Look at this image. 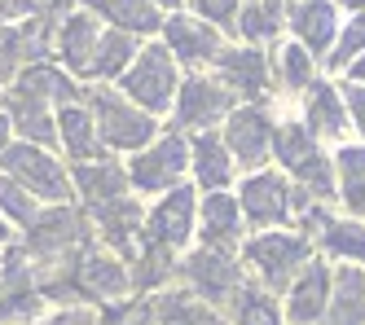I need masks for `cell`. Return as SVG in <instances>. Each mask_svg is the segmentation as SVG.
<instances>
[{
	"label": "cell",
	"instance_id": "6da1fadb",
	"mask_svg": "<svg viewBox=\"0 0 365 325\" xmlns=\"http://www.w3.org/2000/svg\"><path fill=\"white\" fill-rule=\"evenodd\" d=\"M238 259L247 268V277L282 299V290L299 277V268L308 259H317V242L304 237L299 229H264V233H247Z\"/></svg>",
	"mask_w": 365,
	"mask_h": 325
},
{
	"label": "cell",
	"instance_id": "7a4b0ae2",
	"mask_svg": "<svg viewBox=\"0 0 365 325\" xmlns=\"http://www.w3.org/2000/svg\"><path fill=\"white\" fill-rule=\"evenodd\" d=\"M233 198L242 207V220L251 233H264V229H295V215L304 202H312V194L286 176L277 162L269 167H255V172H242L238 185H233Z\"/></svg>",
	"mask_w": 365,
	"mask_h": 325
},
{
	"label": "cell",
	"instance_id": "3957f363",
	"mask_svg": "<svg viewBox=\"0 0 365 325\" xmlns=\"http://www.w3.org/2000/svg\"><path fill=\"white\" fill-rule=\"evenodd\" d=\"M84 101H88V110L97 119L101 145H106V154H115V158H128V154L145 150L163 128L154 115H145L137 101H128L115 84H84Z\"/></svg>",
	"mask_w": 365,
	"mask_h": 325
},
{
	"label": "cell",
	"instance_id": "277c9868",
	"mask_svg": "<svg viewBox=\"0 0 365 325\" xmlns=\"http://www.w3.org/2000/svg\"><path fill=\"white\" fill-rule=\"evenodd\" d=\"M180 79H185V71L176 66V58L168 53V44L154 36V40L141 44V53L133 58V66L119 75L115 88H119L128 101H137L145 115H154V119L163 123V119L172 115V101H176Z\"/></svg>",
	"mask_w": 365,
	"mask_h": 325
},
{
	"label": "cell",
	"instance_id": "5b68a950",
	"mask_svg": "<svg viewBox=\"0 0 365 325\" xmlns=\"http://www.w3.org/2000/svg\"><path fill=\"white\" fill-rule=\"evenodd\" d=\"M123 172L137 198H159L176 185H190V137H180L176 128H159L145 150L123 158Z\"/></svg>",
	"mask_w": 365,
	"mask_h": 325
},
{
	"label": "cell",
	"instance_id": "8992f818",
	"mask_svg": "<svg viewBox=\"0 0 365 325\" xmlns=\"http://www.w3.org/2000/svg\"><path fill=\"white\" fill-rule=\"evenodd\" d=\"M0 172L14 176L31 198H40L44 207L58 202H75V185H71V162L48 150V145H31V141H9V150L0 154Z\"/></svg>",
	"mask_w": 365,
	"mask_h": 325
},
{
	"label": "cell",
	"instance_id": "52a82bcc",
	"mask_svg": "<svg viewBox=\"0 0 365 325\" xmlns=\"http://www.w3.org/2000/svg\"><path fill=\"white\" fill-rule=\"evenodd\" d=\"M247 282L251 277H247L238 251H220V247H202V242H194V247L180 255V277H176V286L194 290L198 299L216 304L220 312L233 304V294H238Z\"/></svg>",
	"mask_w": 365,
	"mask_h": 325
},
{
	"label": "cell",
	"instance_id": "ba28073f",
	"mask_svg": "<svg viewBox=\"0 0 365 325\" xmlns=\"http://www.w3.org/2000/svg\"><path fill=\"white\" fill-rule=\"evenodd\" d=\"M233 105L238 101L229 97V88L212 71H185V79H180V88H176V101H172V115L163 119V128H176L180 137L220 132V123L229 119Z\"/></svg>",
	"mask_w": 365,
	"mask_h": 325
},
{
	"label": "cell",
	"instance_id": "9c48e42d",
	"mask_svg": "<svg viewBox=\"0 0 365 325\" xmlns=\"http://www.w3.org/2000/svg\"><path fill=\"white\" fill-rule=\"evenodd\" d=\"M145 242L159 251L185 255L198 237V189L194 185H176L168 194L145 202V225H141Z\"/></svg>",
	"mask_w": 365,
	"mask_h": 325
},
{
	"label": "cell",
	"instance_id": "30bf717a",
	"mask_svg": "<svg viewBox=\"0 0 365 325\" xmlns=\"http://www.w3.org/2000/svg\"><path fill=\"white\" fill-rule=\"evenodd\" d=\"M71 282H75V299L88 304V308H106L115 299H128L133 290V264L119 259L115 251H106L101 242H88L80 251L71 268Z\"/></svg>",
	"mask_w": 365,
	"mask_h": 325
},
{
	"label": "cell",
	"instance_id": "8fae6325",
	"mask_svg": "<svg viewBox=\"0 0 365 325\" xmlns=\"http://www.w3.org/2000/svg\"><path fill=\"white\" fill-rule=\"evenodd\" d=\"M220 137L238 162V172H255L273 162V110L269 101H251V105H233L229 119L220 123Z\"/></svg>",
	"mask_w": 365,
	"mask_h": 325
},
{
	"label": "cell",
	"instance_id": "7c38bea8",
	"mask_svg": "<svg viewBox=\"0 0 365 325\" xmlns=\"http://www.w3.org/2000/svg\"><path fill=\"white\" fill-rule=\"evenodd\" d=\"M212 75L229 88V97L238 101V105L269 101V97H273V62H269V48L229 40V44L220 48V58H216Z\"/></svg>",
	"mask_w": 365,
	"mask_h": 325
},
{
	"label": "cell",
	"instance_id": "4fadbf2b",
	"mask_svg": "<svg viewBox=\"0 0 365 325\" xmlns=\"http://www.w3.org/2000/svg\"><path fill=\"white\" fill-rule=\"evenodd\" d=\"M159 40L168 44V53L176 58L180 71H212L220 48L229 44L225 31H216L212 22L194 18L190 9H176V14H163V26H159Z\"/></svg>",
	"mask_w": 365,
	"mask_h": 325
},
{
	"label": "cell",
	"instance_id": "5bb4252c",
	"mask_svg": "<svg viewBox=\"0 0 365 325\" xmlns=\"http://www.w3.org/2000/svg\"><path fill=\"white\" fill-rule=\"evenodd\" d=\"M101 31L106 22L88 9H66L53 26V62L62 71H71L80 84H88V71H93V58H97V44H101Z\"/></svg>",
	"mask_w": 365,
	"mask_h": 325
},
{
	"label": "cell",
	"instance_id": "9a60e30c",
	"mask_svg": "<svg viewBox=\"0 0 365 325\" xmlns=\"http://www.w3.org/2000/svg\"><path fill=\"white\" fill-rule=\"evenodd\" d=\"M330 277H334V268L322 255L299 268V277L282 290V316H286V325H322L326 304H330Z\"/></svg>",
	"mask_w": 365,
	"mask_h": 325
},
{
	"label": "cell",
	"instance_id": "2e32d148",
	"mask_svg": "<svg viewBox=\"0 0 365 325\" xmlns=\"http://www.w3.org/2000/svg\"><path fill=\"white\" fill-rule=\"evenodd\" d=\"M299 119L312 128V137L322 145H339V141H352V123H348V105L344 93H339V79L322 75L304 97H299Z\"/></svg>",
	"mask_w": 365,
	"mask_h": 325
},
{
	"label": "cell",
	"instance_id": "e0dca14e",
	"mask_svg": "<svg viewBox=\"0 0 365 325\" xmlns=\"http://www.w3.org/2000/svg\"><path fill=\"white\" fill-rule=\"evenodd\" d=\"M339 26H344V9L334 0H291L286 5V36L299 40L317 62L330 53Z\"/></svg>",
	"mask_w": 365,
	"mask_h": 325
},
{
	"label": "cell",
	"instance_id": "ac0fdd59",
	"mask_svg": "<svg viewBox=\"0 0 365 325\" xmlns=\"http://www.w3.org/2000/svg\"><path fill=\"white\" fill-rule=\"evenodd\" d=\"M247 220L242 207L233 198V189H212V194H198V237L202 247H220V251H238L247 237Z\"/></svg>",
	"mask_w": 365,
	"mask_h": 325
},
{
	"label": "cell",
	"instance_id": "d6986e66",
	"mask_svg": "<svg viewBox=\"0 0 365 325\" xmlns=\"http://www.w3.org/2000/svg\"><path fill=\"white\" fill-rule=\"evenodd\" d=\"M238 162H233L229 145L220 132H194L190 137V185L198 194H212V189H233L238 185Z\"/></svg>",
	"mask_w": 365,
	"mask_h": 325
},
{
	"label": "cell",
	"instance_id": "ffe728a7",
	"mask_svg": "<svg viewBox=\"0 0 365 325\" xmlns=\"http://www.w3.org/2000/svg\"><path fill=\"white\" fill-rule=\"evenodd\" d=\"M71 185H75V202H80L84 211L133 194L128 172H123V158H115V154H101L93 162H71Z\"/></svg>",
	"mask_w": 365,
	"mask_h": 325
},
{
	"label": "cell",
	"instance_id": "44dd1931",
	"mask_svg": "<svg viewBox=\"0 0 365 325\" xmlns=\"http://www.w3.org/2000/svg\"><path fill=\"white\" fill-rule=\"evenodd\" d=\"M269 62H273V97L299 101V97L322 79V62L312 58L299 40H291V36H282V40L269 48Z\"/></svg>",
	"mask_w": 365,
	"mask_h": 325
},
{
	"label": "cell",
	"instance_id": "7402d4cb",
	"mask_svg": "<svg viewBox=\"0 0 365 325\" xmlns=\"http://www.w3.org/2000/svg\"><path fill=\"white\" fill-rule=\"evenodd\" d=\"M334 162V211L365 220V141H339L330 145Z\"/></svg>",
	"mask_w": 365,
	"mask_h": 325
},
{
	"label": "cell",
	"instance_id": "603a6c76",
	"mask_svg": "<svg viewBox=\"0 0 365 325\" xmlns=\"http://www.w3.org/2000/svg\"><path fill=\"white\" fill-rule=\"evenodd\" d=\"M5 88H18V93H27V97H36V101H44V105H71V101H80L84 97V84L75 79L71 71H62L53 58L48 62H31V66H22Z\"/></svg>",
	"mask_w": 365,
	"mask_h": 325
},
{
	"label": "cell",
	"instance_id": "cb8c5ba5",
	"mask_svg": "<svg viewBox=\"0 0 365 325\" xmlns=\"http://www.w3.org/2000/svg\"><path fill=\"white\" fill-rule=\"evenodd\" d=\"M58 154L66 162H93L106 154V145H101L97 137V119L88 110V101H71V105H58Z\"/></svg>",
	"mask_w": 365,
	"mask_h": 325
},
{
	"label": "cell",
	"instance_id": "d4e9b609",
	"mask_svg": "<svg viewBox=\"0 0 365 325\" xmlns=\"http://www.w3.org/2000/svg\"><path fill=\"white\" fill-rule=\"evenodd\" d=\"M0 110L9 115V128H14V141H31V145H48L58 150V115L53 105H44L18 88H5V101Z\"/></svg>",
	"mask_w": 365,
	"mask_h": 325
},
{
	"label": "cell",
	"instance_id": "484cf974",
	"mask_svg": "<svg viewBox=\"0 0 365 325\" xmlns=\"http://www.w3.org/2000/svg\"><path fill=\"white\" fill-rule=\"evenodd\" d=\"M80 9L97 14L106 26H115V31H128L137 40H154L163 26V9H154L150 0H75Z\"/></svg>",
	"mask_w": 365,
	"mask_h": 325
},
{
	"label": "cell",
	"instance_id": "4316f807",
	"mask_svg": "<svg viewBox=\"0 0 365 325\" xmlns=\"http://www.w3.org/2000/svg\"><path fill=\"white\" fill-rule=\"evenodd\" d=\"M330 304L322 325H365V268L356 264H330Z\"/></svg>",
	"mask_w": 365,
	"mask_h": 325
},
{
	"label": "cell",
	"instance_id": "83f0119b",
	"mask_svg": "<svg viewBox=\"0 0 365 325\" xmlns=\"http://www.w3.org/2000/svg\"><path fill=\"white\" fill-rule=\"evenodd\" d=\"M150 299H154V325H229V316L216 304L198 299L185 286H168Z\"/></svg>",
	"mask_w": 365,
	"mask_h": 325
},
{
	"label": "cell",
	"instance_id": "f1b7e54d",
	"mask_svg": "<svg viewBox=\"0 0 365 325\" xmlns=\"http://www.w3.org/2000/svg\"><path fill=\"white\" fill-rule=\"evenodd\" d=\"M317 255L330 264H356L365 268V220H352V215H330L326 229L317 233Z\"/></svg>",
	"mask_w": 365,
	"mask_h": 325
},
{
	"label": "cell",
	"instance_id": "f546056e",
	"mask_svg": "<svg viewBox=\"0 0 365 325\" xmlns=\"http://www.w3.org/2000/svg\"><path fill=\"white\" fill-rule=\"evenodd\" d=\"M141 44L145 40L106 26V31H101V44H97V58H93V71H88V84H119V75L133 66V58L141 53Z\"/></svg>",
	"mask_w": 365,
	"mask_h": 325
},
{
	"label": "cell",
	"instance_id": "4dcf8cb0",
	"mask_svg": "<svg viewBox=\"0 0 365 325\" xmlns=\"http://www.w3.org/2000/svg\"><path fill=\"white\" fill-rule=\"evenodd\" d=\"M229 325H286L282 316V299L269 290H259L255 282H247L238 294H233V304L225 308Z\"/></svg>",
	"mask_w": 365,
	"mask_h": 325
},
{
	"label": "cell",
	"instance_id": "1f68e13d",
	"mask_svg": "<svg viewBox=\"0 0 365 325\" xmlns=\"http://www.w3.org/2000/svg\"><path fill=\"white\" fill-rule=\"evenodd\" d=\"M365 53V9L361 14H348L344 18V26H339V36H334V44H330V53L322 58V71L330 75V79H339L356 58Z\"/></svg>",
	"mask_w": 365,
	"mask_h": 325
},
{
	"label": "cell",
	"instance_id": "d6a6232c",
	"mask_svg": "<svg viewBox=\"0 0 365 325\" xmlns=\"http://www.w3.org/2000/svg\"><path fill=\"white\" fill-rule=\"evenodd\" d=\"M40 211H44V202H40V198H31V194H27V189H22L14 176L0 172V215H5V220L14 225V233L31 229Z\"/></svg>",
	"mask_w": 365,
	"mask_h": 325
},
{
	"label": "cell",
	"instance_id": "836d02e7",
	"mask_svg": "<svg viewBox=\"0 0 365 325\" xmlns=\"http://www.w3.org/2000/svg\"><path fill=\"white\" fill-rule=\"evenodd\" d=\"M97 325H154V299L150 294H128L106 308H97Z\"/></svg>",
	"mask_w": 365,
	"mask_h": 325
},
{
	"label": "cell",
	"instance_id": "e575fe53",
	"mask_svg": "<svg viewBox=\"0 0 365 325\" xmlns=\"http://www.w3.org/2000/svg\"><path fill=\"white\" fill-rule=\"evenodd\" d=\"M185 9L202 22H212L216 31H225L233 40V22H238V9H242V0H185Z\"/></svg>",
	"mask_w": 365,
	"mask_h": 325
},
{
	"label": "cell",
	"instance_id": "d590c367",
	"mask_svg": "<svg viewBox=\"0 0 365 325\" xmlns=\"http://www.w3.org/2000/svg\"><path fill=\"white\" fill-rule=\"evenodd\" d=\"M339 93H344V105H348L352 137L365 141V84H348V79H339Z\"/></svg>",
	"mask_w": 365,
	"mask_h": 325
},
{
	"label": "cell",
	"instance_id": "8d00e7d4",
	"mask_svg": "<svg viewBox=\"0 0 365 325\" xmlns=\"http://www.w3.org/2000/svg\"><path fill=\"white\" fill-rule=\"evenodd\" d=\"M75 0H14V18H62Z\"/></svg>",
	"mask_w": 365,
	"mask_h": 325
},
{
	"label": "cell",
	"instance_id": "74e56055",
	"mask_svg": "<svg viewBox=\"0 0 365 325\" xmlns=\"http://www.w3.org/2000/svg\"><path fill=\"white\" fill-rule=\"evenodd\" d=\"M40 325H97V308H88V304H62V308H53Z\"/></svg>",
	"mask_w": 365,
	"mask_h": 325
},
{
	"label": "cell",
	"instance_id": "f35d334b",
	"mask_svg": "<svg viewBox=\"0 0 365 325\" xmlns=\"http://www.w3.org/2000/svg\"><path fill=\"white\" fill-rule=\"evenodd\" d=\"M339 79H348V84H365V53H361V58H356L344 75H339Z\"/></svg>",
	"mask_w": 365,
	"mask_h": 325
},
{
	"label": "cell",
	"instance_id": "ab89813d",
	"mask_svg": "<svg viewBox=\"0 0 365 325\" xmlns=\"http://www.w3.org/2000/svg\"><path fill=\"white\" fill-rule=\"evenodd\" d=\"M9 141H14V128H9V115L0 110V154L9 150Z\"/></svg>",
	"mask_w": 365,
	"mask_h": 325
},
{
	"label": "cell",
	"instance_id": "60d3db41",
	"mask_svg": "<svg viewBox=\"0 0 365 325\" xmlns=\"http://www.w3.org/2000/svg\"><path fill=\"white\" fill-rule=\"evenodd\" d=\"M14 242H18V233H14V225L5 220V215H0V251H5V247H14Z\"/></svg>",
	"mask_w": 365,
	"mask_h": 325
},
{
	"label": "cell",
	"instance_id": "b9f144b4",
	"mask_svg": "<svg viewBox=\"0 0 365 325\" xmlns=\"http://www.w3.org/2000/svg\"><path fill=\"white\" fill-rule=\"evenodd\" d=\"M154 9H163V14H176V9H185V0H150Z\"/></svg>",
	"mask_w": 365,
	"mask_h": 325
},
{
	"label": "cell",
	"instance_id": "7bdbcfd3",
	"mask_svg": "<svg viewBox=\"0 0 365 325\" xmlns=\"http://www.w3.org/2000/svg\"><path fill=\"white\" fill-rule=\"evenodd\" d=\"M0 101H5V84H0Z\"/></svg>",
	"mask_w": 365,
	"mask_h": 325
}]
</instances>
